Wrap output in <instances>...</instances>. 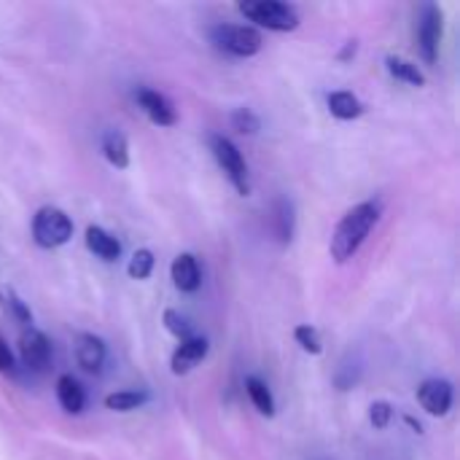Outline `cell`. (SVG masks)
I'll return each instance as SVG.
<instances>
[{"mask_svg":"<svg viewBox=\"0 0 460 460\" xmlns=\"http://www.w3.org/2000/svg\"><path fill=\"white\" fill-rule=\"evenodd\" d=\"M86 248L102 261H116L121 256V243L116 240V234L105 232L102 226H89L86 229Z\"/></svg>","mask_w":460,"mask_h":460,"instance_id":"cell-15","label":"cell"},{"mask_svg":"<svg viewBox=\"0 0 460 460\" xmlns=\"http://www.w3.org/2000/svg\"><path fill=\"white\" fill-rule=\"evenodd\" d=\"M208 350H210V345H208L205 337H189V340H183L178 345V350L172 353V358H170L172 375H189L194 367H199L208 358Z\"/></svg>","mask_w":460,"mask_h":460,"instance_id":"cell-10","label":"cell"},{"mask_svg":"<svg viewBox=\"0 0 460 460\" xmlns=\"http://www.w3.org/2000/svg\"><path fill=\"white\" fill-rule=\"evenodd\" d=\"M240 13L267 30L275 32H291L299 27V11L291 3H280V0H245L237 5Z\"/></svg>","mask_w":460,"mask_h":460,"instance_id":"cell-2","label":"cell"},{"mask_svg":"<svg viewBox=\"0 0 460 460\" xmlns=\"http://www.w3.org/2000/svg\"><path fill=\"white\" fill-rule=\"evenodd\" d=\"M356 54V40H348V46L342 49V54H340V59H350Z\"/></svg>","mask_w":460,"mask_h":460,"instance_id":"cell-28","label":"cell"},{"mask_svg":"<svg viewBox=\"0 0 460 460\" xmlns=\"http://www.w3.org/2000/svg\"><path fill=\"white\" fill-rule=\"evenodd\" d=\"M0 307H3V313H5L8 318H13L16 323H24V326L32 323V310H30V307L19 299V294H16L13 288H8V286L0 288Z\"/></svg>","mask_w":460,"mask_h":460,"instance_id":"cell-20","label":"cell"},{"mask_svg":"<svg viewBox=\"0 0 460 460\" xmlns=\"http://www.w3.org/2000/svg\"><path fill=\"white\" fill-rule=\"evenodd\" d=\"M385 65H388V73H391L394 78H399V81H404V84H410V86H426V75L420 73V67H418L415 62L391 54V57H385Z\"/></svg>","mask_w":460,"mask_h":460,"instance_id":"cell-18","label":"cell"},{"mask_svg":"<svg viewBox=\"0 0 460 460\" xmlns=\"http://www.w3.org/2000/svg\"><path fill=\"white\" fill-rule=\"evenodd\" d=\"M210 151H213L218 167L224 170V175L229 178V183L234 186V191L248 197L251 194V175H248V164H245L243 151L224 135L210 137Z\"/></svg>","mask_w":460,"mask_h":460,"instance_id":"cell-5","label":"cell"},{"mask_svg":"<svg viewBox=\"0 0 460 460\" xmlns=\"http://www.w3.org/2000/svg\"><path fill=\"white\" fill-rule=\"evenodd\" d=\"M146 402H148L146 391H119L105 399V407L113 412H132V410H140Z\"/></svg>","mask_w":460,"mask_h":460,"instance_id":"cell-21","label":"cell"},{"mask_svg":"<svg viewBox=\"0 0 460 460\" xmlns=\"http://www.w3.org/2000/svg\"><path fill=\"white\" fill-rule=\"evenodd\" d=\"M154 264H156L154 253H151L148 248H140V251H135V253H132L127 272H129V278H135V280H146V278H151Z\"/></svg>","mask_w":460,"mask_h":460,"instance_id":"cell-22","label":"cell"},{"mask_svg":"<svg viewBox=\"0 0 460 460\" xmlns=\"http://www.w3.org/2000/svg\"><path fill=\"white\" fill-rule=\"evenodd\" d=\"M380 216H383V205L377 199L361 202L353 210H348L332 234V245H329L332 259L337 264H345L348 259H353L358 253V248L367 243L369 232L377 226Z\"/></svg>","mask_w":460,"mask_h":460,"instance_id":"cell-1","label":"cell"},{"mask_svg":"<svg viewBox=\"0 0 460 460\" xmlns=\"http://www.w3.org/2000/svg\"><path fill=\"white\" fill-rule=\"evenodd\" d=\"M391 418H394V407H391L388 402H375V404L369 407V420H372V426H375L377 431L388 429Z\"/></svg>","mask_w":460,"mask_h":460,"instance_id":"cell-26","label":"cell"},{"mask_svg":"<svg viewBox=\"0 0 460 460\" xmlns=\"http://www.w3.org/2000/svg\"><path fill=\"white\" fill-rule=\"evenodd\" d=\"M105 356H108V350H105V342L100 337L78 334V340H75V361H78V367L84 372L97 375L102 369V364H105Z\"/></svg>","mask_w":460,"mask_h":460,"instance_id":"cell-12","label":"cell"},{"mask_svg":"<svg viewBox=\"0 0 460 460\" xmlns=\"http://www.w3.org/2000/svg\"><path fill=\"white\" fill-rule=\"evenodd\" d=\"M453 399H456V391H453V383H450V380L434 377V380L420 383V388H418V402H420V407H423L429 415H434V418H445V415L453 410Z\"/></svg>","mask_w":460,"mask_h":460,"instance_id":"cell-7","label":"cell"},{"mask_svg":"<svg viewBox=\"0 0 460 460\" xmlns=\"http://www.w3.org/2000/svg\"><path fill=\"white\" fill-rule=\"evenodd\" d=\"M73 237V218L54 208V205H46L35 213L32 218V240L40 245V248H62L67 245Z\"/></svg>","mask_w":460,"mask_h":460,"instance_id":"cell-3","label":"cell"},{"mask_svg":"<svg viewBox=\"0 0 460 460\" xmlns=\"http://www.w3.org/2000/svg\"><path fill=\"white\" fill-rule=\"evenodd\" d=\"M170 275H172V283L178 291L183 294H194L199 291L202 286V270H199V261L194 253H181L175 256L172 267H170Z\"/></svg>","mask_w":460,"mask_h":460,"instance_id":"cell-11","label":"cell"},{"mask_svg":"<svg viewBox=\"0 0 460 460\" xmlns=\"http://www.w3.org/2000/svg\"><path fill=\"white\" fill-rule=\"evenodd\" d=\"M245 394H248V399L253 402V407H256L261 415H267V418L275 415V396H272V391L267 388L264 380H259V377H245Z\"/></svg>","mask_w":460,"mask_h":460,"instance_id":"cell-19","label":"cell"},{"mask_svg":"<svg viewBox=\"0 0 460 460\" xmlns=\"http://www.w3.org/2000/svg\"><path fill=\"white\" fill-rule=\"evenodd\" d=\"M232 127L237 132H243V135H256L261 129V121H259V116L251 108H237L232 113Z\"/></svg>","mask_w":460,"mask_h":460,"instance_id":"cell-25","label":"cell"},{"mask_svg":"<svg viewBox=\"0 0 460 460\" xmlns=\"http://www.w3.org/2000/svg\"><path fill=\"white\" fill-rule=\"evenodd\" d=\"M294 340L302 345V350H307V353H313V356H321L323 353V342H321V334H318V329H313V326H296V332H294Z\"/></svg>","mask_w":460,"mask_h":460,"instance_id":"cell-24","label":"cell"},{"mask_svg":"<svg viewBox=\"0 0 460 460\" xmlns=\"http://www.w3.org/2000/svg\"><path fill=\"white\" fill-rule=\"evenodd\" d=\"M100 148H102V156H105L113 167L124 170V167L129 164V143H127V135H124V132L108 129V132L102 135V140H100Z\"/></svg>","mask_w":460,"mask_h":460,"instance_id":"cell-16","label":"cell"},{"mask_svg":"<svg viewBox=\"0 0 460 460\" xmlns=\"http://www.w3.org/2000/svg\"><path fill=\"white\" fill-rule=\"evenodd\" d=\"M164 326H167V332H170L178 342H183V340L194 337V334H191V323H189V318H186V315H181L178 310H164Z\"/></svg>","mask_w":460,"mask_h":460,"instance_id":"cell-23","label":"cell"},{"mask_svg":"<svg viewBox=\"0 0 460 460\" xmlns=\"http://www.w3.org/2000/svg\"><path fill=\"white\" fill-rule=\"evenodd\" d=\"M270 221H272V232H275L278 243L288 245V243L294 240V226H296V216H294L291 199L278 197V199L272 202V218H270Z\"/></svg>","mask_w":460,"mask_h":460,"instance_id":"cell-13","label":"cell"},{"mask_svg":"<svg viewBox=\"0 0 460 460\" xmlns=\"http://www.w3.org/2000/svg\"><path fill=\"white\" fill-rule=\"evenodd\" d=\"M442 30H445L442 8L437 3H423L418 13V49L426 65H434L439 59Z\"/></svg>","mask_w":460,"mask_h":460,"instance_id":"cell-6","label":"cell"},{"mask_svg":"<svg viewBox=\"0 0 460 460\" xmlns=\"http://www.w3.org/2000/svg\"><path fill=\"white\" fill-rule=\"evenodd\" d=\"M210 40L216 43V49L232 57H253L264 46L261 32L248 24H216L210 30Z\"/></svg>","mask_w":460,"mask_h":460,"instance_id":"cell-4","label":"cell"},{"mask_svg":"<svg viewBox=\"0 0 460 460\" xmlns=\"http://www.w3.org/2000/svg\"><path fill=\"white\" fill-rule=\"evenodd\" d=\"M326 102H329L332 116H337V119H342V121L358 119V116L364 113V102H361L353 92H332Z\"/></svg>","mask_w":460,"mask_h":460,"instance_id":"cell-17","label":"cell"},{"mask_svg":"<svg viewBox=\"0 0 460 460\" xmlns=\"http://www.w3.org/2000/svg\"><path fill=\"white\" fill-rule=\"evenodd\" d=\"M16 367H13V353H11V348H8V342L0 337V372L3 375H11Z\"/></svg>","mask_w":460,"mask_h":460,"instance_id":"cell-27","label":"cell"},{"mask_svg":"<svg viewBox=\"0 0 460 460\" xmlns=\"http://www.w3.org/2000/svg\"><path fill=\"white\" fill-rule=\"evenodd\" d=\"M19 356H22V364L32 372H43L51 361V342L43 332L38 329H27L19 340Z\"/></svg>","mask_w":460,"mask_h":460,"instance_id":"cell-8","label":"cell"},{"mask_svg":"<svg viewBox=\"0 0 460 460\" xmlns=\"http://www.w3.org/2000/svg\"><path fill=\"white\" fill-rule=\"evenodd\" d=\"M57 402H59V407H62L67 415L84 412V407H86V394H84L81 383H78L73 375H62V377L57 380Z\"/></svg>","mask_w":460,"mask_h":460,"instance_id":"cell-14","label":"cell"},{"mask_svg":"<svg viewBox=\"0 0 460 460\" xmlns=\"http://www.w3.org/2000/svg\"><path fill=\"white\" fill-rule=\"evenodd\" d=\"M135 100H137L140 111H143L156 127H172V124L178 121V113H175L172 102H170L162 92L148 89V86H140V89L135 92Z\"/></svg>","mask_w":460,"mask_h":460,"instance_id":"cell-9","label":"cell"}]
</instances>
